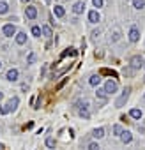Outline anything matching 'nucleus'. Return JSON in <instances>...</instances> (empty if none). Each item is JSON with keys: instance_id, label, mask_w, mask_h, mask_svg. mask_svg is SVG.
Instances as JSON below:
<instances>
[{"instance_id": "obj_1", "label": "nucleus", "mask_w": 145, "mask_h": 150, "mask_svg": "<svg viewBox=\"0 0 145 150\" xmlns=\"http://www.w3.org/2000/svg\"><path fill=\"white\" fill-rule=\"evenodd\" d=\"M129 94H131V88H129V87H126V88H124V92H122V96L115 101V106H117V108H122V106H124V103L129 99Z\"/></svg>"}, {"instance_id": "obj_2", "label": "nucleus", "mask_w": 145, "mask_h": 150, "mask_svg": "<svg viewBox=\"0 0 145 150\" xmlns=\"http://www.w3.org/2000/svg\"><path fill=\"white\" fill-rule=\"evenodd\" d=\"M2 32H4V35H7V37H13V35L16 34V27H14L13 23H7V25H4Z\"/></svg>"}, {"instance_id": "obj_3", "label": "nucleus", "mask_w": 145, "mask_h": 150, "mask_svg": "<svg viewBox=\"0 0 145 150\" xmlns=\"http://www.w3.org/2000/svg\"><path fill=\"white\" fill-rule=\"evenodd\" d=\"M129 64H131L133 69H140V67L143 65V58H141L140 55H134V57H131V62H129Z\"/></svg>"}, {"instance_id": "obj_4", "label": "nucleus", "mask_w": 145, "mask_h": 150, "mask_svg": "<svg viewBox=\"0 0 145 150\" xmlns=\"http://www.w3.org/2000/svg\"><path fill=\"white\" fill-rule=\"evenodd\" d=\"M18 103H20V99H18V97L9 99V101H7V104H6V111H7V113H9V111H14V110L18 108Z\"/></svg>"}, {"instance_id": "obj_5", "label": "nucleus", "mask_w": 145, "mask_h": 150, "mask_svg": "<svg viewBox=\"0 0 145 150\" xmlns=\"http://www.w3.org/2000/svg\"><path fill=\"white\" fill-rule=\"evenodd\" d=\"M25 16H27L28 20H34V18L37 16V9H36L34 6H28V7H25Z\"/></svg>"}, {"instance_id": "obj_6", "label": "nucleus", "mask_w": 145, "mask_h": 150, "mask_svg": "<svg viewBox=\"0 0 145 150\" xmlns=\"http://www.w3.org/2000/svg\"><path fill=\"white\" fill-rule=\"evenodd\" d=\"M115 90H117V81H112V80H110V81L104 83V92H106V94H113Z\"/></svg>"}, {"instance_id": "obj_7", "label": "nucleus", "mask_w": 145, "mask_h": 150, "mask_svg": "<svg viewBox=\"0 0 145 150\" xmlns=\"http://www.w3.org/2000/svg\"><path fill=\"white\" fill-rule=\"evenodd\" d=\"M18 74H20L18 69H9L7 74H6V78H7L9 81H16V80H18Z\"/></svg>"}, {"instance_id": "obj_8", "label": "nucleus", "mask_w": 145, "mask_h": 150, "mask_svg": "<svg viewBox=\"0 0 145 150\" xmlns=\"http://www.w3.org/2000/svg\"><path fill=\"white\" fill-rule=\"evenodd\" d=\"M138 39H140V32H138V28H136V27H133V28H131V32H129V41H131V42H136Z\"/></svg>"}, {"instance_id": "obj_9", "label": "nucleus", "mask_w": 145, "mask_h": 150, "mask_svg": "<svg viewBox=\"0 0 145 150\" xmlns=\"http://www.w3.org/2000/svg\"><path fill=\"white\" fill-rule=\"evenodd\" d=\"M25 42H27V34H25V32H18V34H16V44L21 46V44H25Z\"/></svg>"}, {"instance_id": "obj_10", "label": "nucleus", "mask_w": 145, "mask_h": 150, "mask_svg": "<svg viewBox=\"0 0 145 150\" xmlns=\"http://www.w3.org/2000/svg\"><path fill=\"white\" fill-rule=\"evenodd\" d=\"M83 9H85V4H83V2H76V4H75V7H72L75 14H82V13H83Z\"/></svg>"}, {"instance_id": "obj_11", "label": "nucleus", "mask_w": 145, "mask_h": 150, "mask_svg": "<svg viewBox=\"0 0 145 150\" xmlns=\"http://www.w3.org/2000/svg\"><path fill=\"white\" fill-rule=\"evenodd\" d=\"M89 21L90 23H97L99 21V13L97 11H90L89 13Z\"/></svg>"}, {"instance_id": "obj_12", "label": "nucleus", "mask_w": 145, "mask_h": 150, "mask_svg": "<svg viewBox=\"0 0 145 150\" xmlns=\"http://www.w3.org/2000/svg\"><path fill=\"white\" fill-rule=\"evenodd\" d=\"M120 139H122L124 143H131L133 136H131V132H129V131H122V134H120Z\"/></svg>"}, {"instance_id": "obj_13", "label": "nucleus", "mask_w": 145, "mask_h": 150, "mask_svg": "<svg viewBox=\"0 0 145 150\" xmlns=\"http://www.w3.org/2000/svg\"><path fill=\"white\" fill-rule=\"evenodd\" d=\"M99 81H101V78H99V74H94V76H90V80H89V83H90L92 87L99 85Z\"/></svg>"}, {"instance_id": "obj_14", "label": "nucleus", "mask_w": 145, "mask_h": 150, "mask_svg": "<svg viewBox=\"0 0 145 150\" xmlns=\"http://www.w3.org/2000/svg\"><path fill=\"white\" fill-rule=\"evenodd\" d=\"M53 11H55V16H57V18H62V16L65 14L64 7H60V6H55V9H53Z\"/></svg>"}, {"instance_id": "obj_15", "label": "nucleus", "mask_w": 145, "mask_h": 150, "mask_svg": "<svg viewBox=\"0 0 145 150\" xmlns=\"http://www.w3.org/2000/svg\"><path fill=\"white\" fill-rule=\"evenodd\" d=\"M92 136H94V138H103V136H104V129H103V127L94 129V131H92Z\"/></svg>"}, {"instance_id": "obj_16", "label": "nucleus", "mask_w": 145, "mask_h": 150, "mask_svg": "<svg viewBox=\"0 0 145 150\" xmlns=\"http://www.w3.org/2000/svg\"><path fill=\"white\" fill-rule=\"evenodd\" d=\"M133 6L136 9H143L145 7V0H133Z\"/></svg>"}, {"instance_id": "obj_17", "label": "nucleus", "mask_w": 145, "mask_h": 150, "mask_svg": "<svg viewBox=\"0 0 145 150\" xmlns=\"http://www.w3.org/2000/svg\"><path fill=\"white\" fill-rule=\"evenodd\" d=\"M129 115H131V117H133V118H141V111H140V110H138V108H133V110H131V113H129Z\"/></svg>"}, {"instance_id": "obj_18", "label": "nucleus", "mask_w": 145, "mask_h": 150, "mask_svg": "<svg viewBox=\"0 0 145 150\" xmlns=\"http://www.w3.org/2000/svg\"><path fill=\"white\" fill-rule=\"evenodd\" d=\"M9 11V6H7V2H0V14H6Z\"/></svg>"}, {"instance_id": "obj_19", "label": "nucleus", "mask_w": 145, "mask_h": 150, "mask_svg": "<svg viewBox=\"0 0 145 150\" xmlns=\"http://www.w3.org/2000/svg\"><path fill=\"white\" fill-rule=\"evenodd\" d=\"M101 74H108V76L117 78V72H115V71H110V69H101Z\"/></svg>"}, {"instance_id": "obj_20", "label": "nucleus", "mask_w": 145, "mask_h": 150, "mask_svg": "<svg viewBox=\"0 0 145 150\" xmlns=\"http://www.w3.org/2000/svg\"><path fill=\"white\" fill-rule=\"evenodd\" d=\"M67 55H69V57H76V50H72V48H69L67 51H64V53H62V57H67Z\"/></svg>"}, {"instance_id": "obj_21", "label": "nucleus", "mask_w": 145, "mask_h": 150, "mask_svg": "<svg viewBox=\"0 0 145 150\" xmlns=\"http://www.w3.org/2000/svg\"><path fill=\"white\" fill-rule=\"evenodd\" d=\"M41 30H43V34H44L46 37H51V28H50V27H43Z\"/></svg>"}, {"instance_id": "obj_22", "label": "nucleus", "mask_w": 145, "mask_h": 150, "mask_svg": "<svg viewBox=\"0 0 145 150\" xmlns=\"http://www.w3.org/2000/svg\"><path fill=\"white\" fill-rule=\"evenodd\" d=\"M97 96L101 97V103L106 101V92H104V88H103V90H97Z\"/></svg>"}, {"instance_id": "obj_23", "label": "nucleus", "mask_w": 145, "mask_h": 150, "mask_svg": "<svg viewBox=\"0 0 145 150\" xmlns=\"http://www.w3.org/2000/svg\"><path fill=\"white\" fill-rule=\"evenodd\" d=\"M46 146L53 148V146H55V139H53V138H46Z\"/></svg>"}, {"instance_id": "obj_24", "label": "nucleus", "mask_w": 145, "mask_h": 150, "mask_svg": "<svg viewBox=\"0 0 145 150\" xmlns=\"http://www.w3.org/2000/svg\"><path fill=\"white\" fill-rule=\"evenodd\" d=\"M41 32H43L41 27H32V34H34V35H41Z\"/></svg>"}, {"instance_id": "obj_25", "label": "nucleus", "mask_w": 145, "mask_h": 150, "mask_svg": "<svg viewBox=\"0 0 145 150\" xmlns=\"http://www.w3.org/2000/svg\"><path fill=\"white\" fill-rule=\"evenodd\" d=\"M80 115H82L83 118H89V111H87V108H85V106H83V108L80 110Z\"/></svg>"}, {"instance_id": "obj_26", "label": "nucleus", "mask_w": 145, "mask_h": 150, "mask_svg": "<svg viewBox=\"0 0 145 150\" xmlns=\"http://www.w3.org/2000/svg\"><path fill=\"white\" fill-rule=\"evenodd\" d=\"M113 132H115L117 136H120V134H122V127H120V125H115V127H113Z\"/></svg>"}, {"instance_id": "obj_27", "label": "nucleus", "mask_w": 145, "mask_h": 150, "mask_svg": "<svg viewBox=\"0 0 145 150\" xmlns=\"http://www.w3.org/2000/svg\"><path fill=\"white\" fill-rule=\"evenodd\" d=\"M119 37H120V30L117 28V30H115V34H113V39H112V41H119Z\"/></svg>"}, {"instance_id": "obj_28", "label": "nucleus", "mask_w": 145, "mask_h": 150, "mask_svg": "<svg viewBox=\"0 0 145 150\" xmlns=\"http://www.w3.org/2000/svg\"><path fill=\"white\" fill-rule=\"evenodd\" d=\"M89 150H99V145L97 143H90L89 145Z\"/></svg>"}, {"instance_id": "obj_29", "label": "nucleus", "mask_w": 145, "mask_h": 150, "mask_svg": "<svg viewBox=\"0 0 145 150\" xmlns=\"http://www.w3.org/2000/svg\"><path fill=\"white\" fill-rule=\"evenodd\" d=\"M92 4H94L96 7H101V6H103V0H92Z\"/></svg>"}, {"instance_id": "obj_30", "label": "nucleus", "mask_w": 145, "mask_h": 150, "mask_svg": "<svg viewBox=\"0 0 145 150\" xmlns=\"http://www.w3.org/2000/svg\"><path fill=\"white\" fill-rule=\"evenodd\" d=\"M34 58H36V57H34V53H30V55H28V64H32V62H34Z\"/></svg>"}, {"instance_id": "obj_31", "label": "nucleus", "mask_w": 145, "mask_h": 150, "mask_svg": "<svg viewBox=\"0 0 145 150\" xmlns=\"http://www.w3.org/2000/svg\"><path fill=\"white\" fill-rule=\"evenodd\" d=\"M0 113H2V115H6L7 111H6V108H2V106H0Z\"/></svg>"}, {"instance_id": "obj_32", "label": "nucleus", "mask_w": 145, "mask_h": 150, "mask_svg": "<svg viewBox=\"0 0 145 150\" xmlns=\"http://www.w3.org/2000/svg\"><path fill=\"white\" fill-rule=\"evenodd\" d=\"M2 99H4V94H2V92H0V101H2Z\"/></svg>"}, {"instance_id": "obj_33", "label": "nucleus", "mask_w": 145, "mask_h": 150, "mask_svg": "<svg viewBox=\"0 0 145 150\" xmlns=\"http://www.w3.org/2000/svg\"><path fill=\"white\" fill-rule=\"evenodd\" d=\"M21 2H25V4H27V2H30V0H21Z\"/></svg>"}, {"instance_id": "obj_34", "label": "nucleus", "mask_w": 145, "mask_h": 150, "mask_svg": "<svg viewBox=\"0 0 145 150\" xmlns=\"http://www.w3.org/2000/svg\"><path fill=\"white\" fill-rule=\"evenodd\" d=\"M0 150H4V146H2V145H0Z\"/></svg>"}, {"instance_id": "obj_35", "label": "nucleus", "mask_w": 145, "mask_h": 150, "mask_svg": "<svg viewBox=\"0 0 145 150\" xmlns=\"http://www.w3.org/2000/svg\"><path fill=\"white\" fill-rule=\"evenodd\" d=\"M0 69H2V62H0Z\"/></svg>"}, {"instance_id": "obj_36", "label": "nucleus", "mask_w": 145, "mask_h": 150, "mask_svg": "<svg viewBox=\"0 0 145 150\" xmlns=\"http://www.w3.org/2000/svg\"><path fill=\"white\" fill-rule=\"evenodd\" d=\"M44 2H50V0H44Z\"/></svg>"}, {"instance_id": "obj_37", "label": "nucleus", "mask_w": 145, "mask_h": 150, "mask_svg": "<svg viewBox=\"0 0 145 150\" xmlns=\"http://www.w3.org/2000/svg\"><path fill=\"white\" fill-rule=\"evenodd\" d=\"M2 2H6V0H2Z\"/></svg>"}, {"instance_id": "obj_38", "label": "nucleus", "mask_w": 145, "mask_h": 150, "mask_svg": "<svg viewBox=\"0 0 145 150\" xmlns=\"http://www.w3.org/2000/svg\"><path fill=\"white\" fill-rule=\"evenodd\" d=\"M143 81H145V78H143Z\"/></svg>"}, {"instance_id": "obj_39", "label": "nucleus", "mask_w": 145, "mask_h": 150, "mask_svg": "<svg viewBox=\"0 0 145 150\" xmlns=\"http://www.w3.org/2000/svg\"><path fill=\"white\" fill-rule=\"evenodd\" d=\"M143 99H145V97H143Z\"/></svg>"}]
</instances>
